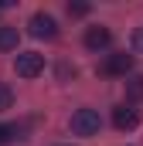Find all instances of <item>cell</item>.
Wrapping results in <instances>:
<instances>
[{
	"label": "cell",
	"mask_w": 143,
	"mask_h": 146,
	"mask_svg": "<svg viewBox=\"0 0 143 146\" xmlns=\"http://www.w3.org/2000/svg\"><path fill=\"white\" fill-rule=\"evenodd\" d=\"M27 31H31L34 37H44V41H55V37H58V21H55L51 14L37 10V14H31V21H27Z\"/></svg>",
	"instance_id": "277c9868"
},
{
	"label": "cell",
	"mask_w": 143,
	"mask_h": 146,
	"mask_svg": "<svg viewBox=\"0 0 143 146\" xmlns=\"http://www.w3.org/2000/svg\"><path fill=\"white\" fill-rule=\"evenodd\" d=\"M10 106H14V92H10V85L0 82V112H7Z\"/></svg>",
	"instance_id": "30bf717a"
},
{
	"label": "cell",
	"mask_w": 143,
	"mask_h": 146,
	"mask_svg": "<svg viewBox=\"0 0 143 146\" xmlns=\"http://www.w3.org/2000/svg\"><path fill=\"white\" fill-rule=\"evenodd\" d=\"M99 129H102V119H99L96 109H78L72 115V133L75 136H96Z\"/></svg>",
	"instance_id": "7a4b0ae2"
},
{
	"label": "cell",
	"mask_w": 143,
	"mask_h": 146,
	"mask_svg": "<svg viewBox=\"0 0 143 146\" xmlns=\"http://www.w3.org/2000/svg\"><path fill=\"white\" fill-rule=\"evenodd\" d=\"M130 72H133V54H126V51H112L99 65V75H109V78H119V75L126 78Z\"/></svg>",
	"instance_id": "6da1fadb"
},
{
	"label": "cell",
	"mask_w": 143,
	"mask_h": 146,
	"mask_svg": "<svg viewBox=\"0 0 143 146\" xmlns=\"http://www.w3.org/2000/svg\"><path fill=\"white\" fill-rule=\"evenodd\" d=\"M109 44H112V31H109V27L96 24V27L85 31V48H89V51H106Z\"/></svg>",
	"instance_id": "5b68a950"
},
{
	"label": "cell",
	"mask_w": 143,
	"mask_h": 146,
	"mask_svg": "<svg viewBox=\"0 0 143 146\" xmlns=\"http://www.w3.org/2000/svg\"><path fill=\"white\" fill-rule=\"evenodd\" d=\"M68 14L72 17H85L89 14V3H68Z\"/></svg>",
	"instance_id": "8fae6325"
},
{
	"label": "cell",
	"mask_w": 143,
	"mask_h": 146,
	"mask_svg": "<svg viewBox=\"0 0 143 146\" xmlns=\"http://www.w3.org/2000/svg\"><path fill=\"white\" fill-rule=\"evenodd\" d=\"M14 139H21V129L10 122H0V146H10Z\"/></svg>",
	"instance_id": "9c48e42d"
},
{
	"label": "cell",
	"mask_w": 143,
	"mask_h": 146,
	"mask_svg": "<svg viewBox=\"0 0 143 146\" xmlns=\"http://www.w3.org/2000/svg\"><path fill=\"white\" fill-rule=\"evenodd\" d=\"M133 48H136V51H143V24L133 31Z\"/></svg>",
	"instance_id": "7c38bea8"
},
{
	"label": "cell",
	"mask_w": 143,
	"mask_h": 146,
	"mask_svg": "<svg viewBox=\"0 0 143 146\" xmlns=\"http://www.w3.org/2000/svg\"><path fill=\"white\" fill-rule=\"evenodd\" d=\"M3 7H7V3H0V10H3Z\"/></svg>",
	"instance_id": "4fadbf2b"
},
{
	"label": "cell",
	"mask_w": 143,
	"mask_h": 146,
	"mask_svg": "<svg viewBox=\"0 0 143 146\" xmlns=\"http://www.w3.org/2000/svg\"><path fill=\"white\" fill-rule=\"evenodd\" d=\"M17 27H10V24H0V51H17Z\"/></svg>",
	"instance_id": "52a82bcc"
},
{
	"label": "cell",
	"mask_w": 143,
	"mask_h": 146,
	"mask_svg": "<svg viewBox=\"0 0 143 146\" xmlns=\"http://www.w3.org/2000/svg\"><path fill=\"white\" fill-rule=\"evenodd\" d=\"M14 72L21 75V78H37V75L44 72V54H37V51H21V54L14 58Z\"/></svg>",
	"instance_id": "3957f363"
},
{
	"label": "cell",
	"mask_w": 143,
	"mask_h": 146,
	"mask_svg": "<svg viewBox=\"0 0 143 146\" xmlns=\"http://www.w3.org/2000/svg\"><path fill=\"white\" fill-rule=\"evenodd\" d=\"M112 126L123 129V133H130V129L140 126V112L133 109V106H119V109H112Z\"/></svg>",
	"instance_id": "8992f818"
},
{
	"label": "cell",
	"mask_w": 143,
	"mask_h": 146,
	"mask_svg": "<svg viewBox=\"0 0 143 146\" xmlns=\"http://www.w3.org/2000/svg\"><path fill=\"white\" fill-rule=\"evenodd\" d=\"M126 99L130 102H143V75L126 78Z\"/></svg>",
	"instance_id": "ba28073f"
}]
</instances>
